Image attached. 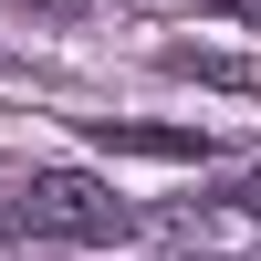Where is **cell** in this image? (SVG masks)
Segmentation results:
<instances>
[{
    "label": "cell",
    "mask_w": 261,
    "mask_h": 261,
    "mask_svg": "<svg viewBox=\"0 0 261 261\" xmlns=\"http://www.w3.org/2000/svg\"><path fill=\"white\" fill-rule=\"evenodd\" d=\"M21 230H42V241H125V199L73 178V167H42L21 188Z\"/></svg>",
    "instance_id": "cell-1"
},
{
    "label": "cell",
    "mask_w": 261,
    "mask_h": 261,
    "mask_svg": "<svg viewBox=\"0 0 261 261\" xmlns=\"http://www.w3.org/2000/svg\"><path fill=\"white\" fill-rule=\"evenodd\" d=\"M94 146H115V157H209V136H188V125H115V115H94Z\"/></svg>",
    "instance_id": "cell-2"
},
{
    "label": "cell",
    "mask_w": 261,
    "mask_h": 261,
    "mask_svg": "<svg viewBox=\"0 0 261 261\" xmlns=\"http://www.w3.org/2000/svg\"><path fill=\"white\" fill-rule=\"evenodd\" d=\"M157 63H167V73H188V84H220V94H251V84H261L251 63H230V53H199V42H167Z\"/></svg>",
    "instance_id": "cell-3"
}]
</instances>
